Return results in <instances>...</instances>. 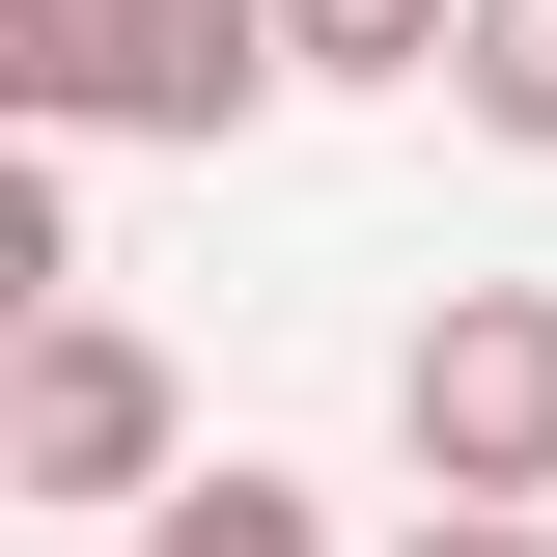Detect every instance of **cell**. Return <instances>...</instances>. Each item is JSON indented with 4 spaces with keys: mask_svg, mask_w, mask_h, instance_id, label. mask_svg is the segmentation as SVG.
I'll return each mask as SVG.
<instances>
[{
    "mask_svg": "<svg viewBox=\"0 0 557 557\" xmlns=\"http://www.w3.org/2000/svg\"><path fill=\"white\" fill-rule=\"evenodd\" d=\"M278 84H307L278 0H0V112L28 139H168V168H223Z\"/></svg>",
    "mask_w": 557,
    "mask_h": 557,
    "instance_id": "6da1fadb",
    "label": "cell"
},
{
    "mask_svg": "<svg viewBox=\"0 0 557 557\" xmlns=\"http://www.w3.org/2000/svg\"><path fill=\"white\" fill-rule=\"evenodd\" d=\"M446 112H474L502 168H557V0H474V28H446Z\"/></svg>",
    "mask_w": 557,
    "mask_h": 557,
    "instance_id": "5b68a950",
    "label": "cell"
},
{
    "mask_svg": "<svg viewBox=\"0 0 557 557\" xmlns=\"http://www.w3.org/2000/svg\"><path fill=\"white\" fill-rule=\"evenodd\" d=\"M168 474H196V391H168V335H139V307H28V362H0V502L139 530Z\"/></svg>",
    "mask_w": 557,
    "mask_h": 557,
    "instance_id": "7a4b0ae2",
    "label": "cell"
},
{
    "mask_svg": "<svg viewBox=\"0 0 557 557\" xmlns=\"http://www.w3.org/2000/svg\"><path fill=\"white\" fill-rule=\"evenodd\" d=\"M446 28H474V0H278L307 84H446Z\"/></svg>",
    "mask_w": 557,
    "mask_h": 557,
    "instance_id": "8992f818",
    "label": "cell"
},
{
    "mask_svg": "<svg viewBox=\"0 0 557 557\" xmlns=\"http://www.w3.org/2000/svg\"><path fill=\"white\" fill-rule=\"evenodd\" d=\"M391 557H557V502H391Z\"/></svg>",
    "mask_w": 557,
    "mask_h": 557,
    "instance_id": "52a82bcc",
    "label": "cell"
},
{
    "mask_svg": "<svg viewBox=\"0 0 557 557\" xmlns=\"http://www.w3.org/2000/svg\"><path fill=\"white\" fill-rule=\"evenodd\" d=\"M391 474L418 502H557V278H446L391 335Z\"/></svg>",
    "mask_w": 557,
    "mask_h": 557,
    "instance_id": "3957f363",
    "label": "cell"
},
{
    "mask_svg": "<svg viewBox=\"0 0 557 557\" xmlns=\"http://www.w3.org/2000/svg\"><path fill=\"white\" fill-rule=\"evenodd\" d=\"M112 557H335V502H307V474H251V446H196V474L139 502Z\"/></svg>",
    "mask_w": 557,
    "mask_h": 557,
    "instance_id": "277c9868",
    "label": "cell"
}]
</instances>
